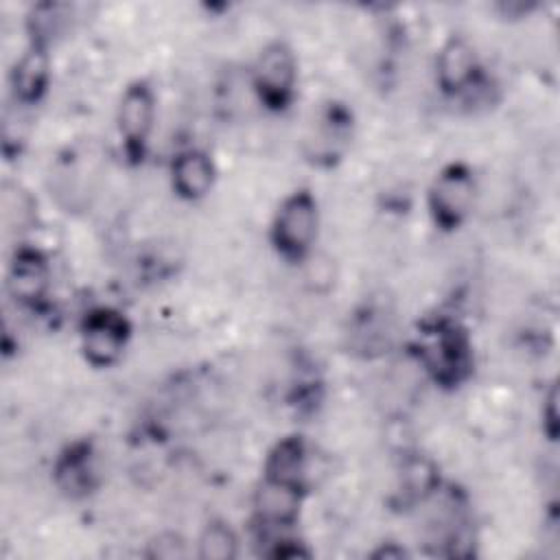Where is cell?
Here are the masks:
<instances>
[{
    "instance_id": "1",
    "label": "cell",
    "mask_w": 560,
    "mask_h": 560,
    "mask_svg": "<svg viewBox=\"0 0 560 560\" xmlns=\"http://www.w3.org/2000/svg\"><path fill=\"white\" fill-rule=\"evenodd\" d=\"M317 234V203L308 190L287 197L273 219L271 238L276 249L291 260L302 258Z\"/></svg>"
},
{
    "instance_id": "2",
    "label": "cell",
    "mask_w": 560,
    "mask_h": 560,
    "mask_svg": "<svg viewBox=\"0 0 560 560\" xmlns=\"http://www.w3.org/2000/svg\"><path fill=\"white\" fill-rule=\"evenodd\" d=\"M475 203V177L466 164L444 166L429 190V208L435 223L444 230L457 228Z\"/></svg>"
},
{
    "instance_id": "3",
    "label": "cell",
    "mask_w": 560,
    "mask_h": 560,
    "mask_svg": "<svg viewBox=\"0 0 560 560\" xmlns=\"http://www.w3.org/2000/svg\"><path fill=\"white\" fill-rule=\"evenodd\" d=\"M298 63L284 44H269L254 68V88L262 103L273 109L289 105L295 92Z\"/></svg>"
},
{
    "instance_id": "4",
    "label": "cell",
    "mask_w": 560,
    "mask_h": 560,
    "mask_svg": "<svg viewBox=\"0 0 560 560\" xmlns=\"http://www.w3.org/2000/svg\"><path fill=\"white\" fill-rule=\"evenodd\" d=\"M129 339L127 319L112 308L92 311L81 330V348L92 365H112L120 359Z\"/></svg>"
},
{
    "instance_id": "5",
    "label": "cell",
    "mask_w": 560,
    "mask_h": 560,
    "mask_svg": "<svg viewBox=\"0 0 560 560\" xmlns=\"http://www.w3.org/2000/svg\"><path fill=\"white\" fill-rule=\"evenodd\" d=\"M422 357L438 381L457 383L470 365V346L457 326L438 324L422 343Z\"/></svg>"
},
{
    "instance_id": "6",
    "label": "cell",
    "mask_w": 560,
    "mask_h": 560,
    "mask_svg": "<svg viewBox=\"0 0 560 560\" xmlns=\"http://www.w3.org/2000/svg\"><path fill=\"white\" fill-rule=\"evenodd\" d=\"M155 118V101L153 92L147 83H133L122 92L120 105H118V131L125 140L127 151L138 153L142 151Z\"/></svg>"
},
{
    "instance_id": "7",
    "label": "cell",
    "mask_w": 560,
    "mask_h": 560,
    "mask_svg": "<svg viewBox=\"0 0 560 560\" xmlns=\"http://www.w3.org/2000/svg\"><path fill=\"white\" fill-rule=\"evenodd\" d=\"M256 514L265 525L287 527L298 518L300 512V486L267 479L260 483L254 497Z\"/></svg>"
},
{
    "instance_id": "8",
    "label": "cell",
    "mask_w": 560,
    "mask_h": 560,
    "mask_svg": "<svg viewBox=\"0 0 560 560\" xmlns=\"http://www.w3.org/2000/svg\"><path fill=\"white\" fill-rule=\"evenodd\" d=\"M9 291L22 304H35L48 289V265L39 252L22 249L9 269Z\"/></svg>"
},
{
    "instance_id": "9",
    "label": "cell",
    "mask_w": 560,
    "mask_h": 560,
    "mask_svg": "<svg viewBox=\"0 0 560 560\" xmlns=\"http://www.w3.org/2000/svg\"><path fill=\"white\" fill-rule=\"evenodd\" d=\"M173 188L184 199H201L210 192L214 182V166L201 151H184L173 160L171 166Z\"/></svg>"
},
{
    "instance_id": "10",
    "label": "cell",
    "mask_w": 560,
    "mask_h": 560,
    "mask_svg": "<svg viewBox=\"0 0 560 560\" xmlns=\"http://www.w3.org/2000/svg\"><path fill=\"white\" fill-rule=\"evenodd\" d=\"M477 61L472 48L464 39H451L438 57V83L444 92L457 94L475 81Z\"/></svg>"
},
{
    "instance_id": "11",
    "label": "cell",
    "mask_w": 560,
    "mask_h": 560,
    "mask_svg": "<svg viewBox=\"0 0 560 560\" xmlns=\"http://www.w3.org/2000/svg\"><path fill=\"white\" fill-rule=\"evenodd\" d=\"M57 486L77 497L85 494L94 486V459L92 448L88 444H72L55 464Z\"/></svg>"
},
{
    "instance_id": "12",
    "label": "cell",
    "mask_w": 560,
    "mask_h": 560,
    "mask_svg": "<svg viewBox=\"0 0 560 560\" xmlns=\"http://www.w3.org/2000/svg\"><path fill=\"white\" fill-rule=\"evenodd\" d=\"M304 466H306V451L302 440L284 438L269 453L265 464V477L302 488Z\"/></svg>"
},
{
    "instance_id": "13",
    "label": "cell",
    "mask_w": 560,
    "mask_h": 560,
    "mask_svg": "<svg viewBox=\"0 0 560 560\" xmlns=\"http://www.w3.org/2000/svg\"><path fill=\"white\" fill-rule=\"evenodd\" d=\"M48 83V57L42 48H31L15 66L13 90L24 103L37 101Z\"/></svg>"
},
{
    "instance_id": "14",
    "label": "cell",
    "mask_w": 560,
    "mask_h": 560,
    "mask_svg": "<svg viewBox=\"0 0 560 560\" xmlns=\"http://www.w3.org/2000/svg\"><path fill=\"white\" fill-rule=\"evenodd\" d=\"M197 553L203 560H232L238 553V538L225 523H208L199 536Z\"/></svg>"
},
{
    "instance_id": "15",
    "label": "cell",
    "mask_w": 560,
    "mask_h": 560,
    "mask_svg": "<svg viewBox=\"0 0 560 560\" xmlns=\"http://www.w3.org/2000/svg\"><path fill=\"white\" fill-rule=\"evenodd\" d=\"M438 483V475H435V468L431 462L427 459H409L402 468V486H405V492L413 499H424Z\"/></svg>"
},
{
    "instance_id": "16",
    "label": "cell",
    "mask_w": 560,
    "mask_h": 560,
    "mask_svg": "<svg viewBox=\"0 0 560 560\" xmlns=\"http://www.w3.org/2000/svg\"><path fill=\"white\" fill-rule=\"evenodd\" d=\"M151 545H153L151 556H155V558H182L186 553L182 538L175 534H164Z\"/></svg>"
}]
</instances>
